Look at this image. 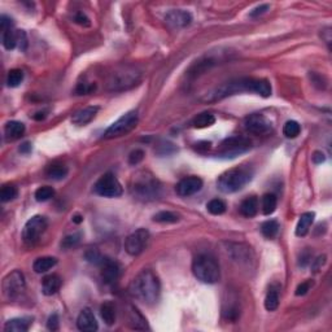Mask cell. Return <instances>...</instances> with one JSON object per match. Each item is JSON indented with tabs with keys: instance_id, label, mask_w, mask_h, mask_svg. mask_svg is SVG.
<instances>
[{
	"instance_id": "6da1fadb",
	"label": "cell",
	"mask_w": 332,
	"mask_h": 332,
	"mask_svg": "<svg viewBox=\"0 0 332 332\" xmlns=\"http://www.w3.org/2000/svg\"><path fill=\"white\" fill-rule=\"evenodd\" d=\"M239 93H254L257 95L269 97L271 95V85L266 79H256V78H243L233 81V82L226 83L221 86L219 89L214 90L210 94H208L206 100H216L223 99L226 96L235 95Z\"/></svg>"
},
{
	"instance_id": "7a4b0ae2",
	"label": "cell",
	"mask_w": 332,
	"mask_h": 332,
	"mask_svg": "<svg viewBox=\"0 0 332 332\" xmlns=\"http://www.w3.org/2000/svg\"><path fill=\"white\" fill-rule=\"evenodd\" d=\"M129 292L134 298H137L143 304L153 305L160 297L161 285L153 271L143 270L131 281Z\"/></svg>"
},
{
	"instance_id": "3957f363",
	"label": "cell",
	"mask_w": 332,
	"mask_h": 332,
	"mask_svg": "<svg viewBox=\"0 0 332 332\" xmlns=\"http://www.w3.org/2000/svg\"><path fill=\"white\" fill-rule=\"evenodd\" d=\"M130 191L134 197L141 201H153L161 195V185L152 173L141 170L131 179Z\"/></svg>"
},
{
	"instance_id": "277c9868",
	"label": "cell",
	"mask_w": 332,
	"mask_h": 332,
	"mask_svg": "<svg viewBox=\"0 0 332 332\" xmlns=\"http://www.w3.org/2000/svg\"><path fill=\"white\" fill-rule=\"evenodd\" d=\"M253 171L248 166H239V168L230 169L225 171L217 182V187L223 193H234L243 190L247 183L252 179Z\"/></svg>"
},
{
	"instance_id": "5b68a950",
	"label": "cell",
	"mask_w": 332,
	"mask_h": 332,
	"mask_svg": "<svg viewBox=\"0 0 332 332\" xmlns=\"http://www.w3.org/2000/svg\"><path fill=\"white\" fill-rule=\"evenodd\" d=\"M192 273L196 279L205 285H214L221 279L218 261L212 254H199L192 262Z\"/></svg>"
},
{
	"instance_id": "8992f818",
	"label": "cell",
	"mask_w": 332,
	"mask_h": 332,
	"mask_svg": "<svg viewBox=\"0 0 332 332\" xmlns=\"http://www.w3.org/2000/svg\"><path fill=\"white\" fill-rule=\"evenodd\" d=\"M138 121H139V116H138L137 110H130V112L122 114L116 122H113L106 129L104 133V138L114 139V138L124 137L137 127Z\"/></svg>"
},
{
	"instance_id": "52a82bcc",
	"label": "cell",
	"mask_w": 332,
	"mask_h": 332,
	"mask_svg": "<svg viewBox=\"0 0 332 332\" xmlns=\"http://www.w3.org/2000/svg\"><path fill=\"white\" fill-rule=\"evenodd\" d=\"M26 283H25L24 274L18 270H14L3 279L1 283V293L5 301H14L25 291Z\"/></svg>"
},
{
	"instance_id": "ba28073f",
	"label": "cell",
	"mask_w": 332,
	"mask_h": 332,
	"mask_svg": "<svg viewBox=\"0 0 332 332\" xmlns=\"http://www.w3.org/2000/svg\"><path fill=\"white\" fill-rule=\"evenodd\" d=\"M250 147H252V143L247 138L231 137L225 139L222 143L219 144L217 154L219 157L233 158L237 157V154L247 152L248 149H250Z\"/></svg>"
},
{
	"instance_id": "9c48e42d",
	"label": "cell",
	"mask_w": 332,
	"mask_h": 332,
	"mask_svg": "<svg viewBox=\"0 0 332 332\" xmlns=\"http://www.w3.org/2000/svg\"><path fill=\"white\" fill-rule=\"evenodd\" d=\"M94 192L103 197H120L124 190L118 179L116 178V175L112 173H106L96 181Z\"/></svg>"
},
{
	"instance_id": "30bf717a",
	"label": "cell",
	"mask_w": 332,
	"mask_h": 332,
	"mask_svg": "<svg viewBox=\"0 0 332 332\" xmlns=\"http://www.w3.org/2000/svg\"><path fill=\"white\" fill-rule=\"evenodd\" d=\"M48 222L47 218L43 216H34L25 223L24 230H22V239L26 244L33 245L39 240V237L45 234L47 230Z\"/></svg>"
},
{
	"instance_id": "8fae6325",
	"label": "cell",
	"mask_w": 332,
	"mask_h": 332,
	"mask_svg": "<svg viewBox=\"0 0 332 332\" xmlns=\"http://www.w3.org/2000/svg\"><path fill=\"white\" fill-rule=\"evenodd\" d=\"M149 240V231L147 229H139L127 237L125 241V249L130 256H139L145 249Z\"/></svg>"
},
{
	"instance_id": "7c38bea8",
	"label": "cell",
	"mask_w": 332,
	"mask_h": 332,
	"mask_svg": "<svg viewBox=\"0 0 332 332\" xmlns=\"http://www.w3.org/2000/svg\"><path fill=\"white\" fill-rule=\"evenodd\" d=\"M139 81V73H137L133 69H125L112 74L109 79V90L112 91H120V90H126L131 86L137 85Z\"/></svg>"
},
{
	"instance_id": "4fadbf2b",
	"label": "cell",
	"mask_w": 332,
	"mask_h": 332,
	"mask_svg": "<svg viewBox=\"0 0 332 332\" xmlns=\"http://www.w3.org/2000/svg\"><path fill=\"white\" fill-rule=\"evenodd\" d=\"M244 126H245L247 131H249L250 134H254V135H262V134H266L271 130L270 121L267 120L265 116L258 113L248 116L244 121Z\"/></svg>"
},
{
	"instance_id": "5bb4252c",
	"label": "cell",
	"mask_w": 332,
	"mask_h": 332,
	"mask_svg": "<svg viewBox=\"0 0 332 332\" xmlns=\"http://www.w3.org/2000/svg\"><path fill=\"white\" fill-rule=\"evenodd\" d=\"M165 21L169 26L174 29H181L189 26L192 22V14L189 10L185 9H173L166 13Z\"/></svg>"
},
{
	"instance_id": "9a60e30c",
	"label": "cell",
	"mask_w": 332,
	"mask_h": 332,
	"mask_svg": "<svg viewBox=\"0 0 332 332\" xmlns=\"http://www.w3.org/2000/svg\"><path fill=\"white\" fill-rule=\"evenodd\" d=\"M202 189V181L199 177H187V178L182 179L179 182L175 190L177 193L182 197H187V196L195 195L196 192H199Z\"/></svg>"
},
{
	"instance_id": "2e32d148",
	"label": "cell",
	"mask_w": 332,
	"mask_h": 332,
	"mask_svg": "<svg viewBox=\"0 0 332 332\" xmlns=\"http://www.w3.org/2000/svg\"><path fill=\"white\" fill-rule=\"evenodd\" d=\"M100 266H101L103 281L105 282L106 285H114L118 281V278H120V265L117 264L116 261L104 257L101 262H100Z\"/></svg>"
},
{
	"instance_id": "e0dca14e",
	"label": "cell",
	"mask_w": 332,
	"mask_h": 332,
	"mask_svg": "<svg viewBox=\"0 0 332 332\" xmlns=\"http://www.w3.org/2000/svg\"><path fill=\"white\" fill-rule=\"evenodd\" d=\"M227 252L230 253L233 261L237 262L239 265H249L252 257H253L250 248L243 245V244H229Z\"/></svg>"
},
{
	"instance_id": "ac0fdd59",
	"label": "cell",
	"mask_w": 332,
	"mask_h": 332,
	"mask_svg": "<svg viewBox=\"0 0 332 332\" xmlns=\"http://www.w3.org/2000/svg\"><path fill=\"white\" fill-rule=\"evenodd\" d=\"M77 327H78L79 331L83 332H94L99 329L95 315L91 312V309L86 308L79 313L78 318H77Z\"/></svg>"
},
{
	"instance_id": "d6986e66",
	"label": "cell",
	"mask_w": 332,
	"mask_h": 332,
	"mask_svg": "<svg viewBox=\"0 0 332 332\" xmlns=\"http://www.w3.org/2000/svg\"><path fill=\"white\" fill-rule=\"evenodd\" d=\"M97 112H99V106H86L83 109L78 110L76 114H73L72 122L79 126L90 124L95 118Z\"/></svg>"
},
{
	"instance_id": "ffe728a7",
	"label": "cell",
	"mask_w": 332,
	"mask_h": 332,
	"mask_svg": "<svg viewBox=\"0 0 332 332\" xmlns=\"http://www.w3.org/2000/svg\"><path fill=\"white\" fill-rule=\"evenodd\" d=\"M61 283V278L57 274H49L43 278V281H42V291L46 296H52L60 289Z\"/></svg>"
},
{
	"instance_id": "44dd1931",
	"label": "cell",
	"mask_w": 332,
	"mask_h": 332,
	"mask_svg": "<svg viewBox=\"0 0 332 332\" xmlns=\"http://www.w3.org/2000/svg\"><path fill=\"white\" fill-rule=\"evenodd\" d=\"M33 319L28 317H22V318H13L9 319L5 325H4V331L5 332H26L30 329Z\"/></svg>"
},
{
	"instance_id": "7402d4cb",
	"label": "cell",
	"mask_w": 332,
	"mask_h": 332,
	"mask_svg": "<svg viewBox=\"0 0 332 332\" xmlns=\"http://www.w3.org/2000/svg\"><path fill=\"white\" fill-rule=\"evenodd\" d=\"M315 218V213L314 212H306L304 214L300 216V219H298L297 226H296V237H305L306 234L309 233V230L312 227L313 222H314Z\"/></svg>"
},
{
	"instance_id": "603a6c76",
	"label": "cell",
	"mask_w": 332,
	"mask_h": 332,
	"mask_svg": "<svg viewBox=\"0 0 332 332\" xmlns=\"http://www.w3.org/2000/svg\"><path fill=\"white\" fill-rule=\"evenodd\" d=\"M4 134L8 141H16L20 139L25 134V125L18 121H9L4 126Z\"/></svg>"
},
{
	"instance_id": "cb8c5ba5",
	"label": "cell",
	"mask_w": 332,
	"mask_h": 332,
	"mask_svg": "<svg viewBox=\"0 0 332 332\" xmlns=\"http://www.w3.org/2000/svg\"><path fill=\"white\" fill-rule=\"evenodd\" d=\"M258 212V199L256 196H249L247 199H244L240 204V213L241 216L247 217V218H252Z\"/></svg>"
},
{
	"instance_id": "d4e9b609",
	"label": "cell",
	"mask_w": 332,
	"mask_h": 332,
	"mask_svg": "<svg viewBox=\"0 0 332 332\" xmlns=\"http://www.w3.org/2000/svg\"><path fill=\"white\" fill-rule=\"evenodd\" d=\"M56 265H57V260H56L55 257H39V258L34 261L33 269H34L35 273L42 274V273L51 270L52 267H55Z\"/></svg>"
},
{
	"instance_id": "484cf974",
	"label": "cell",
	"mask_w": 332,
	"mask_h": 332,
	"mask_svg": "<svg viewBox=\"0 0 332 332\" xmlns=\"http://www.w3.org/2000/svg\"><path fill=\"white\" fill-rule=\"evenodd\" d=\"M46 175L49 179H53V181H61L68 175V168L65 165L55 162V164H51L46 169Z\"/></svg>"
},
{
	"instance_id": "4316f807",
	"label": "cell",
	"mask_w": 332,
	"mask_h": 332,
	"mask_svg": "<svg viewBox=\"0 0 332 332\" xmlns=\"http://www.w3.org/2000/svg\"><path fill=\"white\" fill-rule=\"evenodd\" d=\"M100 315H101V319L108 326L114 325L116 322V306H114L113 302L105 301L101 306H100Z\"/></svg>"
},
{
	"instance_id": "83f0119b",
	"label": "cell",
	"mask_w": 332,
	"mask_h": 332,
	"mask_svg": "<svg viewBox=\"0 0 332 332\" xmlns=\"http://www.w3.org/2000/svg\"><path fill=\"white\" fill-rule=\"evenodd\" d=\"M1 39L4 47L7 49H13L18 46V31H14L13 28L1 30Z\"/></svg>"
},
{
	"instance_id": "f1b7e54d",
	"label": "cell",
	"mask_w": 332,
	"mask_h": 332,
	"mask_svg": "<svg viewBox=\"0 0 332 332\" xmlns=\"http://www.w3.org/2000/svg\"><path fill=\"white\" fill-rule=\"evenodd\" d=\"M130 323L131 327L135 330H148V323L147 319L144 318L143 315L139 313L137 308H134V306H130Z\"/></svg>"
},
{
	"instance_id": "f546056e",
	"label": "cell",
	"mask_w": 332,
	"mask_h": 332,
	"mask_svg": "<svg viewBox=\"0 0 332 332\" xmlns=\"http://www.w3.org/2000/svg\"><path fill=\"white\" fill-rule=\"evenodd\" d=\"M278 199L274 193H265L262 197V213L265 216H270L277 210Z\"/></svg>"
},
{
	"instance_id": "4dcf8cb0",
	"label": "cell",
	"mask_w": 332,
	"mask_h": 332,
	"mask_svg": "<svg viewBox=\"0 0 332 332\" xmlns=\"http://www.w3.org/2000/svg\"><path fill=\"white\" fill-rule=\"evenodd\" d=\"M279 306V292L277 288L271 287L265 297V308L267 312H274Z\"/></svg>"
},
{
	"instance_id": "1f68e13d",
	"label": "cell",
	"mask_w": 332,
	"mask_h": 332,
	"mask_svg": "<svg viewBox=\"0 0 332 332\" xmlns=\"http://www.w3.org/2000/svg\"><path fill=\"white\" fill-rule=\"evenodd\" d=\"M216 122V117L213 116L212 113H200L195 117V120L192 122L193 127L196 129H205V127H210L212 125H214Z\"/></svg>"
},
{
	"instance_id": "d6a6232c",
	"label": "cell",
	"mask_w": 332,
	"mask_h": 332,
	"mask_svg": "<svg viewBox=\"0 0 332 332\" xmlns=\"http://www.w3.org/2000/svg\"><path fill=\"white\" fill-rule=\"evenodd\" d=\"M279 223L274 219H270V221H266V222L262 223V226H261V233L264 235L265 237L267 239H274L275 237L279 233Z\"/></svg>"
},
{
	"instance_id": "836d02e7",
	"label": "cell",
	"mask_w": 332,
	"mask_h": 332,
	"mask_svg": "<svg viewBox=\"0 0 332 332\" xmlns=\"http://www.w3.org/2000/svg\"><path fill=\"white\" fill-rule=\"evenodd\" d=\"M300 133H301V126L297 121H287L283 126V134L288 139H293V138L298 137Z\"/></svg>"
},
{
	"instance_id": "e575fe53",
	"label": "cell",
	"mask_w": 332,
	"mask_h": 332,
	"mask_svg": "<svg viewBox=\"0 0 332 332\" xmlns=\"http://www.w3.org/2000/svg\"><path fill=\"white\" fill-rule=\"evenodd\" d=\"M206 209H208V212L210 214H213V216H221V214L226 212V204L222 200L213 199L208 202Z\"/></svg>"
},
{
	"instance_id": "d590c367",
	"label": "cell",
	"mask_w": 332,
	"mask_h": 332,
	"mask_svg": "<svg viewBox=\"0 0 332 332\" xmlns=\"http://www.w3.org/2000/svg\"><path fill=\"white\" fill-rule=\"evenodd\" d=\"M18 193L17 187L14 185H4L0 191V200L3 202H8L13 200Z\"/></svg>"
},
{
	"instance_id": "8d00e7d4",
	"label": "cell",
	"mask_w": 332,
	"mask_h": 332,
	"mask_svg": "<svg viewBox=\"0 0 332 332\" xmlns=\"http://www.w3.org/2000/svg\"><path fill=\"white\" fill-rule=\"evenodd\" d=\"M24 81V72L21 69H12L7 76V85L9 87H17Z\"/></svg>"
},
{
	"instance_id": "74e56055",
	"label": "cell",
	"mask_w": 332,
	"mask_h": 332,
	"mask_svg": "<svg viewBox=\"0 0 332 332\" xmlns=\"http://www.w3.org/2000/svg\"><path fill=\"white\" fill-rule=\"evenodd\" d=\"M53 195H55V190L49 187V186H43V187H39L35 191V200L39 202H45L52 199Z\"/></svg>"
},
{
	"instance_id": "f35d334b",
	"label": "cell",
	"mask_w": 332,
	"mask_h": 332,
	"mask_svg": "<svg viewBox=\"0 0 332 332\" xmlns=\"http://www.w3.org/2000/svg\"><path fill=\"white\" fill-rule=\"evenodd\" d=\"M153 221L158 223H175L179 221V216L173 212H160L154 214Z\"/></svg>"
},
{
	"instance_id": "ab89813d",
	"label": "cell",
	"mask_w": 332,
	"mask_h": 332,
	"mask_svg": "<svg viewBox=\"0 0 332 332\" xmlns=\"http://www.w3.org/2000/svg\"><path fill=\"white\" fill-rule=\"evenodd\" d=\"M79 240H81V234H70L68 237H65L62 239L61 241V247L64 248H73L76 247L77 244L79 243Z\"/></svg>"
},
{
	"instance_id": "60d3db41",
	"label": "cell",
	"mask_w": 332,
	"mask_h": 332,
	"mask_svg": "<svg viewBox=\"0 0 332 332\" xmlns=\"http://www.w3.org/2000/svg\"><path fill=\"white\" fill-rule=\"evenodd\" d=\"M144 158V151L143 149H135L129 156V164L130 165H138L139 162L143 161Z\"/></svg>"
},
{
	"instance_id": "b9f144b4",
	"label": "cell",
	"mask_w": 332,
	"mask_h": 332,
	"mask_svg": "<svg viewBox=\"0 0 332 332\" xmlns=\"http://www.w3.org/2000/svg\"><path fill=\"white\" fill-rule=\"evenodd\" d=\"M310 287H312V282L306 281L301 285H298V287L296 288V296H305L310 291Z\"/></svg>"
},
{
	"instance_id": "7bdbcfd3",
	"label": "cell",
	"mask_w": 332,
	"mask_h": 332,
	"mask_svg": "<svg viewBox=\"0 0 332 332\" xmlns=\"http://www.w3.org/2000/svg\"><path fill=\"white\" fill-rule=\"evenodd\" d=\"M269 9H270V5H269V4H261V5L256 7L253 10H252V12H250L249 16L253 18L258 17V16H261V14L266 13Z\"/></svg>"
},
{
	"instance_id": "ee69618b",
	"label": "cell",
	"mask_w": 332,
	"mask_h": 332,
	"mask_svg": "<svg viewBox=\"0 0 332 332\" xmlns=\"http://www.w3.org/2000/svg\"><path fill=\"white\" fill-rule=\"evenodd\" d=\"M60 322H58V315L57 314H52L49 318H48L47 322V329L49 331H57Z\"/></svg>"
},
{
	"instance_id": "f6af8a7d",
	"label": "cell",
	"mask_w": 332,
	"mask_h": 332,
	"mask_svg": "<svg viewBox=\"0 0 332 332\" xmlns=\"http://www.w3.org/2000/svg\"><path fill=\"white\" fill-rule=\"evenodd\" d=\"M325 264H326V256H325V254L317 257V258L313 261V265H312L313 273H318V271L322 269V266Z\"/></svg>"
},
{
	"instance_id": "bcb514c9",
	"label": "cell",
	"mask_w": 332,
	"mask_h": 332,
	"mask_svg": "<svg viewBox=\"0 0 332 332\" xmlns=\"http://www.w3.org/2000/svg\"><path fill=\"white\" fill-rule=\"evenodd\" d=\"M74 21H76L77 24L82 25V26H90L91 25V22H90L89 17L86 16L85 13H82V12H78V13L76 14V17H74Z\"/></svg>"
},
{
	"instance_id": "7dc6e473",
	"label": "cell",
	"mask_w": 332,
	"mask_h": 332,
	"mask_svg": "<svg viewBox=\"0 0 332 332\" xmlns=\"http://www.w3.org/2000/svg\"><path fill=\"white\" fill-rule=\"evenodd\" d=\"M310 260H312V254L308 250H305L304 253L301 254V257H300V265L301 266H306L310 262Z\"/></svg>"
},
{
	"instance_id": "c3c4849f",
	"label": "cell",
	"mask_w": 332,
	"mask_h": 332,
	"mask_svg": "<svg viewBox=\"0 0 332 332\" xmlns=\"http://www.w3.org/2000/svg\"><path fill=\"white\" fill-rule=\"evenodd\" d=\"M312 160H313V162H314V164H322V162H325L326 157H325V154H323L322 152L317 151V152H314V153H313Z\"/></svg>"
},
{
	"instance_id": "681fc988",
	"label": "cell",
	"mask_w": 332,
	"mask_h": 332,
	"mask_svg": "<svg viewBox=\"0 0 332 332\" xmlns=\"http://www.w3.org/2000/svg\"><path fill=\"white\" fill-rule=\"evenodd\" d=\"M30 151H31V144L30 143H24L20 147V152H22V153H29Z\"/></svg>"
},
{
	"instance_id": "f907efd6",
	"label": "cell",
	"mask_w": 332,
	"mask_h": 332,
	"mask_svg": "<svg viewBox=\"0 0 332 332\" xmlns=\"http://www.w3.org/2000/svg\"><path fill=\"white\" fill-rule=\"evenodd\" d=\"M82 221H83V217L79 216V214H76V216L73 217V222L77 223V225H78V223L82 222Z\"/></svg>"
},
{
	"instance_id": "816d5d0a",
	"label": "cell",
	"mask_w": 332,
	"mask_h": 332,
	"mask_svg": "<svg viewBox=\"0 0 332 332\" xmlns=\"http://www.w3.org/2000/svg\"><path fill=\"white\" fill-rule=\"evenodd\" d=\"M38 114H39V116H34V118H35V120H37V121L43 120V118H45V117H46V113H45V112H42V113H38Z\"/></svg>"
}]
</instances>
